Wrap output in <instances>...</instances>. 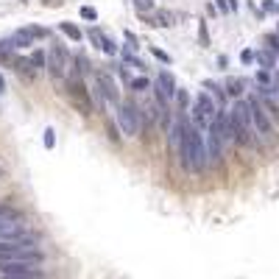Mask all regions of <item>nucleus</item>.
Instances as JSON below:
<instances>
[{
	"label": "nucleus",
	"mask_w": 279,
	"mask_h": 279,
	"mask_svg": "<svg viewBox=\"0 0 279 279\" xmlns=\"http://www.w3.org/2000/svg\"><path fill=\"white\" fill-rule=\"evenodd\" d=\"M179 165L187 173H204L210 168V157H206V143H204V131L195 120L184 117V128H182V140H179Z\"/></svg>",
	"instance_id": "f257e3e1"
},
{
	"label": "nucleus",
	"mask_w": 279,
	"mask_h": 279,
	"mask_svg": "<svg viewBox=\"0 0 279 279\" xmlns=\"http://www.w3.org/2000/svg\"><path fill=\"white\" fill-rule=\"evenodd\" d=\"M229 123H232V134H235L237 146L260 151V154H268V146L260 140V134H257V128H254L251 109H249V101H246V98L235 101V106L229 109Z\"/></svg>",
	"instance_id": "f03ea898"
},
{
	"label": "nucleus",
	"mask_w": 279,
	"mask_h": 279,
	"mask_svg": "<svg viewBox=\"0 0 279 279\" xmlns=\"http://www.w3.org/2000/svg\"><path fill=\"white\" fill-rule=\"evenodd\" d=\"M249 101V109H251V120H254V128H257V134H260V140L265 143L268 148H276L279 146V131H276V123L271 120V115L265 112V106H262V101H260V95H249L246 98Z\"/></svg>",
	"instance_id": "7ed1b4c3"
},
{
	"label": "nucleus",
	"mask_w": 279,
	"mask_h": 279,
	"mask_svg": "<svg viewBox=\"0 0 279 279\" xmlns=\"http://www.w3.org/2000/svg\"><path fill=\"white\" fill-rule=\"evenodd\" d=\"M115 123L117 128H120L123 137H137L140 134V126H143V120H140V109L134 106V103H117L115 106Z\"/></svg>",
	"instance_id": "20e7f679"
},
{
	"label": "nucleus",
	"mask_w": 279,
	"mask_h": 279,
	"mask_svg": "<svg viewBox=\"0 0 279 279\" xmlns=\"http://www.w3.org/2000/svg\"><path fill=\"white\" fill-rule=\"evenodd\" d=\"M0 273L14 279H42L39 260H0Z\"/></svg>",
	"instance_id": "39448f33"
},
{
	"label": "nucleus",
	"mask_w": 279,
	"mask_h": 279,
	"mask_svg": "<svg viewBox=\"0 0 279 279\" xmlns=\"http://www.w3.org/2000/svg\"><path fill=\"white\" fill-rule=\"evenodd\" d=\"M67 95H70V101H73V106L81 112V115H95V103H92V90H87V84L79 79H70L67 81Z\"/></svg>",
	"instance_id": "423d86ee"
},
{
	"label": "nucleus",
	"mask_w": 279,
	"mask_h": 279,
	"mask_svg": "<svg viewBox=\"0 0 279 279\" xmlns=\"http://www.w3.org/2000/svg\"><path fill=\"white\" fill-rule=\"evenodd\" d=\"M218 109H221L218 101H215L206 90H201L198 98H195V106H193V120L198 123L201 128H210L213 120H215V115H218Z\"/></svg>",
	"instance_id": "0eeeda50"
},
{
	"label": "nucleus",
	"mask_w": 279,
	"mask_h": 279,
	"mask_svg": "<svg viewBox=\"0 0 279 279\" xmlns=\"http://www.w3.org/2000/svg\"><path fill=\"white\" fill-rule=\"evenodd\" d=\"M67 70H70V53H67V48L61 42H56L48 50V73L53 81H61L67 76Z\"/></svg>",
	"instance_id": "6e6552de"
},
{
	"label": "nucleus",
	"mask_w": 279,
	"mask_h": 279,
	"mask_svg": "<svg viewBox=\"0 0 279 279\" xmlns=\"http://www.w3.org/2000/svg\"><path fill=\"white\" fill-rule=\"evenodd\" d=\"M204 143H206V157H210V165H215L218 168L221 159H224V140H221L218 128H215V123L210 128H204Z\"/></svg>",
	"instance_id": "1a4fd4ad"
},
{
	"label": "nucleus",
	"mask_w": 279,
	"mask_h": 279,
	"mask_svg": "<svg viewBox=\"0 0 279 279\" xmlns=\"http://www.w3.org/2000/svg\"><path fill=\"white\" fill-rule=\"evenodd\" d=\"M87 37H90V39H92V45H95L98 50H103L106 56H117V53H120V50H117V45L112 42V39L106 37V34H103V31L98 28V25H92V28L87 31Z\"/></svg>",
	"instance_id": "9d476101"
},
{
	"label": "nucleus",
	"mask_w": 279,
	"mask_h": 279,
	"mask_svg": "<svg viewBox=\"0 0 279 279\" xmlns=\"http://www.w3.org/2000/svg\"><path fill=\"white\" fill-rule=\"evenodd\" d=\"M95 84L103 90V95L109 98V103H120V90H117V84L112 81V76L109 73H95Z\"/></svg>",
	"instance_id": "9b49d317"
},
{
	"label": "nucleus",
	"mask_w": 279,
	"mask_h": 279,
	"mask_svg": "<svg viewBox=\"0 0 279 279\" xmlns=\"http://www.w3.org/2000/svg\"><path fill=\"white\" fill-rule=\"evenodd\" d=\"M254 64L260 67V70H276L279 67V53H273V50H268V48H260L257 50V59H254Z\"/></svg>",
	"instance_id": "f8f14e48"
},
{
	"label": "nucleus",
	"mask_w": 279,
	"mask_h": 279,
	"mask_svg": "<svg viewBox=\"0 0 279 279\" xmlns=\"http://www.w3.org/2000/svg\"><path fill=\"white\" fill-rule=\"evenodd\" d=\"M59 31H61V34H64L67 39H70V42H81V39H84V31H81L76 23H70V20H64V23H59Z\"/></svg>",
	"instance_id": "ddd939ff"
},
{
	"label": "nucleus",
	"mask_w": 279,
	"mask_h": 279,
	"mask_svg": "<svg viewBox=\"0 0 279 279\" xmlns=\"http://www.w3.org/2000/svg\"><path fill=\"white\" fill-rule=\"evenodd\" d=\"M157 84L162 87L165 92H168V98H173V95H176V90H179V87H176V79H173V76H170L168 70H159V76H157Z\"/></svg>",
	"instance_id": "4468645a"
},
{
	"label": "nucleus",
	"mask_w": 279,
	"mask_h": 279,
	"mask_svg": "<svg viewBox=\"0 0 279 279\" xmlns=\"http://www.w3.org/2000/svg\"><path fill=\"white\" fill-rule=\"evenodd\" d=\"M0 235H25L20 221H12L6 215H0Z\"/></svg>",
	"instance_id": "2eb2a0df"
},
{
	"label": "nucleus",
	"mask_w": 279,
	"mask_h": 279,
	"mask_svg": "<svg viewBox=\"0 0 279 279\" xmlns=\"http://www.w3.org/2000/svg\"><path fill=\"white\" fill-rule=\"evenodd\" d=\"M12 64H14L17 73L28 76V79H37V67L31 64V59H12Z\"/></svg>",
	"instance_id": "dca6fc26"
},
{
	"label": "nucleus",
	"mask_w": 279,
	"mask_h": 279,
	"mask_svg": "<svg viewBox=\"0 0 279 279\" xmlns=\"http://www.w3.org/2000/svg\"><path fill=\"white\" fill-rule=\"evenodd\" d=\"M12 42H14V48H31V45H34V37H31L25 28H20L12 34Z\"/></svg>",
	"instance_id": "f3484780"
},
{
	"label": "nucleus",
	"mask_w": 279,
	"mask_h": 279,
	"mask_svg": "<svg viewBox=\"0 0 279 279\" xmlns=\"http://www.w3.org/2000/svg\"><path fill=\"white\" fill-rule=\"evenodd\" d=\"M204 90L210 92V95H213L215 101H218V106H224V103H226V98H229V95H226V90H221V87L215 84V81H204Z\"/></svg>",
	"instance_id": "a211bd4d"
},
{
	"label": "nucleus",
	"mask_w": 279,
	"mask_h": 279,
	"mask_svg": "<svg viewBox=\"0 0 279 279\" xmlns=\"http://www.w3.org/2000/svg\"><path fill=\"white\" fill-rule=\"evenodd\" d=\"M92 103H95V112H101V115L106 112V103H109V98L103 95V90H101L98 84H95V90H92Z\"/></svg>",
	"instance_id": "6ab92c4d"
},
{
	"label": "nucleus",
	"mask_w": 279,
	"mask_h": 279,
	"mask_svg": "<svg viewBox=\"0 0 279 279\" xmlns=\"http://www.w3.org/2000/svg\"><path fill=\"white\" fill-rule=\"evenodd\" d=\"M120 59L126 61L128 67H137V70H146V61H140L137 56L131 53V48H123V50H120Z\"/></svg>",
	"instance_id": "aec40b11"
},
{
	"label": "nucleus",
	"mask_w": 279,
	"mask_h": 279,
	"mask_svg": "<svg viewBox=\"0 0 279 279\" xmlns=\"http://www.w3.org/2000/svg\"><path fill=\"white\" fill-rule=\"evenodd\" d=\"M173 101H176L179 112H190V92L187 90H182V87H179L176 95H173Z\"/></svg>",
	"instance_id": "412c9836"
},
{
	"label": "nucleus",
	"mask_w": 279,
	"mask_h": 279,
	"mask_svg": "<svg viewBox=\"0 0 279 279\" xmlns=\"http://www.w3.org/2000/svg\"><path fill=\"white\" fill-rule=\"evenodd\" d=\"M170 20H173V14H170V12H157L151 20H148V23L157 25V28H168V25H173Z\"/></svg>",
	"instance_id": "4be33fe9"
},
{
	"label": "nucleus",
	"mask_w": 279,
	"mask_h": 279,
	"mask_svg": "<svg viewBox=\"0 0 279 279\" xmlns=\"http://www.w3.org/2000/svg\"><path fill=\"white\" fill-rule=\"evenodd\" d=\"M224 90H226V95H229V98H240V92H243V79H229Z\"/></svg>",
	"instance_id": "5701e85b"
},
{
	"label": "nucleus",
	"mask_w": 279,
	"mask_h": 279,
	"mask_svg": "<svg viewBox=\"0 0 279 279\" xmlns=\"http://www.w3.org/2000/svg\"><path fill=\"white\" fill-rule=\"evenodd\" d=\"M198 45L201 48H210V28H206V20H198Z\"/></svg>",
	"instance_id": "b1692460"
},
{
	"label": "nucleus",
	"mask_w": 279,
	"mask_h": 279,
	"mask_svg": "<svg viewBox=\"0 0 279 279\" xmlns=\"http://www.w3.org/2000/svg\"><path fill=\"white\" fill-rule=\"evenodd\" d=\"M25 31H28L34 39H48V37H50V31L42 28V25H25Z\"/></svg>",
	"instance_id": "393cba45"
},
{
	"label": "nucleus",
	"mask_w": 279,
	"mask_h": 279,
	"mask_svg": "<svg viewBox=\"0 0 279 279\" xmlns=\"http://www.w3.org/2000/svg\"><path fill=\"white\" fill-rule=\"evenodd\" d=\"M254 81H257V87H273L271 84V70H260V67H257Z\"/></svg>",
	"instance_id": "a878e982"
},
{
	"label": "nucleus",
	"mask_w": 279,
	"mask_h": 279,
	"mask_svg": "<svg viewBox=\"0 0 279 279\" xmlns=\"http://www.w3.org/2000/svg\"><path fill=\"white\" fill-rule=\"evenodd\" d=\"M265 48L268 50H273V53H279V31H271V34H265Z\"/></svg>",
	"instance_id": "bb28decb"
},
{
	"label": "nucleus",
	"mask_w": 279,
	"mask_h": 279,
	"mask_svg": "<svg viewBox=\"0 0 279 279\" xmlns=\"http://www.w3.org/2000/svg\"><path fill=\"white\" fill-rule=\"evenodd\" d=\"M31 64L37 67H48V53H45V50H34V53H31Z\"/></svg>",
	"instance_id": "cd10ccee"
},
{
	"label": "nucleus",
	"mask_w": 279,
	"mask_h": 279,
	"mask_svg": "<svg viewBox=\"0 0 279 279\" xmlns=\"http://www.w3.org/2000/svg\"><path fill=\"white\" fill-rule=\"evenodd\" d=\"M134 9H137L140 17H146L148 12H154V0H134Z\"/></svg>",
	"instance_id": "c85d7f7f"
},
{
	"label": "nucleus",
	"mask_w": 279,
	"mask_h": 279,
	"mask_svg": "<svg viewBox=\"0 0 279 279\" xmlns=\"http://www.w3.org/2000/svg\"><path fill=\"white\" fill-rule=\"evenodd\" d=\"M128 87H131L134 92H146V90H154V84H151V81H148V79H143V76H140V79H134Z\"/></svg>",
	"instance_id": "c756f323"
},
{
	"label": "nucleus",
	"mask_w": 279,
	"mask_h": 279,
	"mask_svg": "<svg viewBox=\"0 0 279 279\" xmlns=\"http://www.w3.org/2000/svg\"><path fill=\"white\" fill-rule=\"evenodd\" d=\"M12 48H14L12 39H3V42H0V61H12V53H9Z\"/></svg>",
	"instance_id": "7c9ffc66"
},
{
	"label": "nucleus",
	"mask_w": 279,
	"mask_h": 279,
	"mask_svg": "<svg viewBox=\"0 0 279 279\" xmlns=\"http://www.w3.org/2000/svg\"><path fill=\"white\" fill-rule=\"evenodd\" d=\"M117 76H120V81H126V84H131V81H134V76H131V70H128L126 61H120V64H117Z\"/></svg>",
	"instance_id": "2f4dec72"
},
{
	"label": "nucleus",
	"mask_w": 279,
	"mask_h": 279,
	"mask_svg": "<svg viewBox=\"0 0 279 279\" xmlns=\"http://www.w3.org/2000/svg\"><path fill=\"white\" fill-rule=\"evenodd\" d=\"M42 146L45 148H48V151H53V146H56V131H53V128H45V137H42Z\"/></svg>",
	"instance_id": "473e14b6"
},
{
	"label": "nucleus",
	"mask_w": 279,
	"mask_h": 279,
	"mask_svg": "<svg viewBox=\"0 0 279 279\" xmlns=\"http://www.w3.org/2000/svg\"><path fill=\"white\" fill-rule=\"evenodd\" d=\"M79 14L87 20V23H95V20H98V12H95L92 6H81V12H79Z\"/></svg>",
	"instance_id": "72a5a7b5"
},
{
	"label": "nucleus",
	"mask_w": 279,
	"mask_h": 279,
	"mask_svg": "<svg viewBox=\"0 0 279 279\" xmlns=\"http://www.w3.org/2000/svg\"><path fill=\"white\" fill-rule=\"evenodd\" d=\"M254 59H257V53H254L251 48H246V50L240 53V61H243V64H254Z\"/></svg>",
	"instance_id": "f704fd0d"
},
{
	"label": "nucleus",
	"mask_w": 279,
	"mask_h": 279,
	"mask_svg": "<svg viewBox=\"0 0 279 279\" xmlns=\"http://www.w3.org/2000/svg\"><path fill=\"white\" fill-rule=\"evenodd\" d=\"M123 39H126V42H128V48H140V39L137 37H134V31H123Z\"/></svg>",
	"instance_id": "c9c22d12"
},
{
	"label": "nucleus",
	"mask_w": 279,
	"mask_h": 279,
	"mask_svg": "<svg viewBox=\"0 0 279 279\" xmlns=\"http://www.w3.org/2000/svg\"><path fill=\"white\" fill-rule=\"evenodd\" d=\"M151 53H154V59H159L162 64H170V56L165 53V50H159V48H151Z\"/></svg>",
	"instance_id": "e433bc0d"
},
{
	"label": "nucleus",
	"mask_w": 279,
	"mask_h": 279,
	"mask_svg": "<svg viewBox=\"0 0 279 279\" xmlns=\"http://www.w3.org/2000/svg\"><path fill=\"white\" fill-rule=\"evenodd\" d=\"M76 67H79V73H87V70H90V61H87L84 56H76Z\"/></svg>",
	"instance_id": "4c0bfd02"
},
{
	"label": "nucleus",
	"mask_w": 279,
	"mask_h": 279,
	"mask_svg": "<svg viewBox=\"0 0 279 279\" xmlns=\"http://www.w3.org/2000/svg\"><path fill=\"white\" fill-rule=\"evenodd\" d=\"M262 12H268V14H276V12H279L276 0H265V3H262Z\"/></svg>",
	"instance_id": "58836bf2"
},
{
	"label": "nucleus",
	"mask_w": 279,
	"mask_h": 279,
	"mask_svg": "<svg viewBox=\"0 0 279 279\" xmlns=\"http://www.w3.org/2000/svg\"><path fill=\"white\" fill-rule=\"evenodd\" d=\"M215 6H218V12H224V14H229V12H232L229 0H215Z\"/></svg>",
	"instance_id": "ea45409f"
},
{
	"label": "nucleus",
	"mask_w": 279,
	"mask_h": 279,
	"mask_svg": "<svg viewBox=\"0 0 279 279\" xmlns=\"http://www.w3.org/2000/svg\"><path fill=\"white\" fill-rule=\"evenodd\" d=\"M42 3L48 9H61V6H64V0H42Z\"/></svg>",
	"instance_id": "a19ab883"
},
{
	"label": "nucleus",
	"mask_w": 279,
	"mask_h": 279,
	"mask_svg": "<svg viewBox=\"0 0 279 279\" xmlns=\"http://www.w3.org/2000/svg\"><path fill=\"white\" fill-rule=\"evenodd\" d=\"M6 92V79H3V73H0V95Z\"/></svg>",
	"instance_id": "79ce46f5"
},
{
	"label": "nucleus",
	"mask_w": 279,
	"mask_h": 279,
	"mask_svg": "<svg viewBox=\"0 0 279 279\" xmlns=\"http://www.w3.org/2000/svg\"><path fill=\"white\" fill-rule=\"evenodd\" d=\"M229 6H232V12H237V0H229Z\"/></svg>",
	"instance_id": "37998d69"
},
{
	"label": "nucleus",
	"mask_w": 279,
	"mask_h": 279,
	"mask_svg": "<svg viewBox=\"0 0 279 279\" xmlns=\"http://www.w3.org/2000/svg\"><path fill=\"white\" fill-rule=\"evenodd\" d=\"M0 176H3V168H0Z\"/></svg>",
	"instance_id": "c03bdc74"
},
{
	"label": "nucleus",
	"mask_w": 279,
	"mask_h": 279,
	"mask_svg": "<svg viewBox=\"0 0 279 279\" xmlns=\"http://www.w3.org/2000/svg\"><path fill=\"white\" fill-rule=\"evenodd\" d=\"M276 31H279V23H276Z\"/></svg>",
	"instance_id": "a18cd8bd"
},
{
	"label": "nucleus",
	"mask_w": 279,
	"mask_h": 279,
	"mask_svg": "<svg viewBox=\"0 0 279 279\" xmlns=\"http://www.w3.org/2000/svg\"><path fill=\"white\" fill-rule=\"evenodd\" d=\"M9 279H14V276H9Z\"/></svg>",
	"instance_id": "49530a36"
}]
</instances>
